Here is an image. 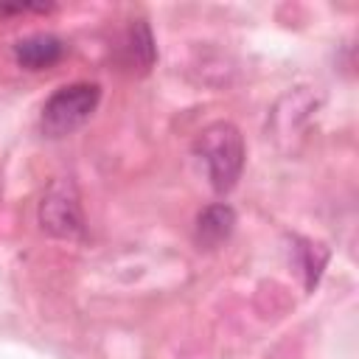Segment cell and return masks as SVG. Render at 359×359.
<instances>
[{"label":"cell","instance_id":"cell-1","mask_svg":"<svg viewBox=\"0 0 359 359\" xmlns=\"http://www.w3.org/2000/svg\"><path fill=\"white\" fill-rule=\"evenodd\" d=\"M194 151L208 165L213 191L227 194L238 182L241 168H244V137L233 123L216 121L205 126L194 143Z\"/></svg>","mask_w":359,"mask_h":359},{"label":"cell","instance_id":"cell-2","mask_svg":"<svg viewBox=\"0 0 359 359\" xmlns=\"http://www.w3.org/2000/svg\"><path fill=\"white\" fill-rule=\"evenodd\" d=\"M101 101V87L98 84H67L59 87L42 107V118L39 126L48 137H65L70 132H76L98 107Z\"/></svg>","mask_w":359,"mask_h":359},{"label":"cell","instance_id":"cell-3","mask_svg":"<svg viewBox=\"0 0 359 359\" xmlns=\"http://www.w3.org/2000/svg\"><path fill=\"white\" fill-rule=\"evenodd\" d=\"M39 224L45 233L56 238H81L84 236V213L79 205V194L67 180L53 182L39 202Z\"/></svg>","mask_w":359,"mask_h":359},{"label":"cell","instance_id":"cell-4","mask_svg":"<svg viewBox=\"0 0 359 359\" xmlns=\"http://www.w3.org/2000/svg\"><path fill=\"white\" fill-rule=\"evenodd\" d=\"M236 230V210L224 202L208 205L199 216H196V227H194V238L199 247L205 250H216L219 244H224Z\"/></svg>","mask_w":359,"mask_h":359},{"label":"cell","instance_id":"cell-5","mask_svg":"<svg viewBox=\"0 0 359 359\" xmlns=\"http://www.w3.org/2000/svg\"><path fill=\"white\" fill-rule=\"evenodd\" d=\"M65 53V42L56 34H31L14 45V59L25 70H45Z\"/></svg>","mask_w":359,"mask_h":359},{"label":"cell","instance_id":"cell-6","mask_svg":"<svg viewBox=\"0 0 359 359\" xmlns=\"http://www.w3.org/2000/svg\"><path fill=\"white\" fill-rule=\"evenodd\" d=\"M121 56H123V65L126 67H137V70H149L154 65V56H157V48H154V36L149 31V25L143 20L132 22L126 36H123V45H121Z\"/></svg>","mask_w":359,"mask_h":359},{"label":"cell","instance_id":"cell-7","mask_svg":"<svg viewBox=\"0 0 359 359\" xmlns=\"http://www.w3.org/2000/svg\"><path fill=\"white\" fill-rule=\"evenodd\" d=\"M297 244H300V247H294V250H297V252H303V261H300V266H303V272H306V286L311 289V286L317 283V278H320L323 266H325L328 250H325L323 244H314V241H303V238H297Z\"/></svg>","mask_w":359,"mask_h":359}]
</instances>
